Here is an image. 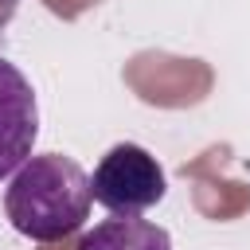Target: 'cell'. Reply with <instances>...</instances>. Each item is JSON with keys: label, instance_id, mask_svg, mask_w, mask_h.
I'll use <instances>...</instances> for the list:
<instances>
[{"label": "cell", "instance_id": "1", "mask_svg": "<svg viewBox=\"0 0 250 250\" xmlns=\"http://www.w3.org/2000/svg\"><path fill=\"white\" fill-rule=\"evenodd\" d=\"M90 176L66 152H31L4 188V215L31 242H62L90 219Z\"/></svg>", "mask_w": 250, "mask_h": 250}, {"label": "cell", "instance_id": "2", "mask_svg": "<svg viewBox=\"0 0 250 250\" xmlns=\"http://www.w3.org/2000/svg\"><path fill=\"white\" fill-rule=\"evenodd\" d=\"M164 191H168V176L160 160L137 141L113 145L90 176V195L109 215H145L164 199Z\"/></svg>", "mask_w": 250, "mask_h": 250}, {"label": "cell", "instance_id": "3", "mask_svg": "<svg viewBox=\"0 0 250 250\" xmlns=\"http://www.w3.org/2000/svg\"><path fill=\"white\" fill-rule=\"evenodd\" d=\"M39 141V102L31 78L0 55V180H8Z\"/></svg>", "mask_w": 250, "mask_h": 250}, {"label": "cell", "instance_id": "4", "mask_svg": "<svg viewBox=\"0 0 250 250\" xmlns=\"http://www.w3.org/2000/svg\"><path fill=\"white\" fill-rule=\"evenodd\" d=\"M78 250H172V234L141 215H113L78 238Z\"/></svg>", "mask_w": 250, "mask_h": 250}, {"label": "cell", "instance_id": "5", "mask_svg": "<svg viewBox=\"0 0 250 250\" xmlns=\"http://www.w3.org/2000/svg\"><path fill=\"white\" fill-rule=\"evenodd\" d=\"M16 8H20V0H0V27L16 16Z\"/></svg>", "mask_w": 250, "mask_h": 250}]
</instances>
